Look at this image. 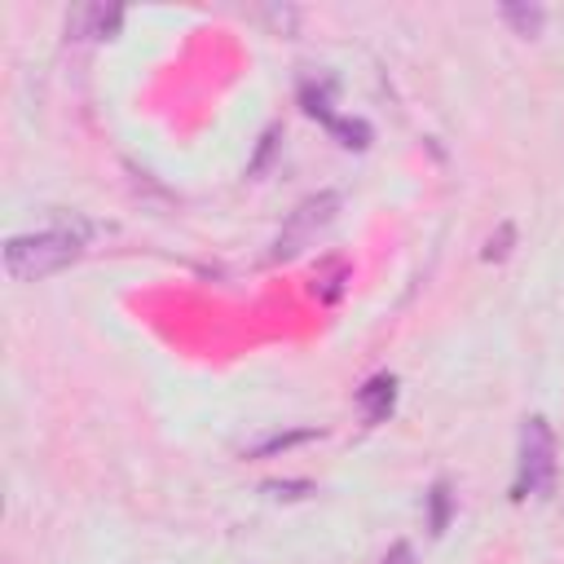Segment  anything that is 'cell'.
I'll use <instances>...</instances> for the list:
<instances>
[{"label": "cell", "instance_id": "cell-1", "mask_svg": "<svg viewBox=\"0 0 564 564\" xmlns=\"http://www.w3.org/2000/svg\"><path fill=\"white\" fill-rule=\"evenodd\" d=\"M84 234H88L84 220L48 225L40 234H13L4 242V273L13 282H40V278L62 273L66 264H75L84 256Z\"/></svg>", "mask_w": 564, "mask_h": 564}, {"label": "cell", "instance_id": "cell-2", "mask_svg": "<svg viewBox=\"0 0 564 564\" xmlns=\"http://www.w3.org/2000/svg\"><path fill=\"white\" fill-rule=\"evenodd\" d=\"M555 485V432L542 414L524 419L520 427V471H516V498H542Z\"/></svg>", "mask_w": 564, "mask_h": 564}, {"label": "cell", "instance_id": "cell-3", "mask_svg": "<svg viewBox=\"0 0 564 564\" xmlns=\"http://www.w3.org/2000/svg\"><path fill=\"white\" fill-rule=\"evenodd\" d=\"M335 212H339V194L304 198V203L291 212V220L282 225V234H278V242H273L269 260H291V256H300L304 247H313V242H317V234L335 220Z\"/></svg>", "mask_w": 564, "mask_h": 564}, {"label": "cell", "instance_id": "cell-4", "mask_svg": "<svg viewBox=\"0 0 564 564\" xmlns=\"http://www.w3.org/2000/svg\"><path fill=\"white\" fill-rule=\"evenodd\" d=\"M392 401H397V379L392 375H375L366 388H357V405L370 423H383L392 414Z\"/></svg>", "mask_w": 564, "mask_h": 564}, {"label": "cell", "instance_id": "cell-5", "mask_svg": "<svg viewBox=\"0 0 564 564\" xmlns=\"http://www.w3.org/2000/svg\"><path fill=\"white\" fill-rule=\"evenodd\" d=\"M344 278H348V264H344V260H330V269L313 278V295H317V300H335V295L344 291Z\"/></svg>", "mask_w": 564, "mask_h": 564}, {"label": "cell", "instance_id": "cell-6", "mask_svg": "<svg viewBox=\"0 0 564 564\" xmlns=\"http://www.w3.org/2000/svg\"><path fill=\"white\" fill-rule=\"evenodd\" d=\"M502 18H507L520 35H538V26H542V9H538V4H529V9H524V4H502Z\"/></svg>", "mask_w": 564, "mask_h": 564}, {"label": "cell", "instance_id": "cell-7", "mask_svg": "<svg viewBox=\"0 0 564 564\" xmlns=\"http://www.w3.org/2000/svg\"><path fill=\"white\" fill-rule=\"evenodd\" d=\"M330 132H335L339 145H348V150H366V145H370V128H366L361 119H335Z\"/></svg>", "mask_w": 564, "mask_h": 564}, {"label": "cell", "instance_id": "cell-8", "mask_svg": "<svg viewBox=\"0 0 564 564\" xmlns=\"http://www.w3.org/2000/svg\"><path fill=\"white\" fill-rule=\"evenodd\" d=\"M427 502H432L427 529H432V533H445V524H449V485H445V480H436V485H432V494H427Z\"/></svg>", "mask_w": 564, "mask_h": 564}, {"label": "cell", "instance_id": "cell-9", "mask_svg": "<svg viewBox=\"0 0 564 564\" xmlns=\"http://www.w3.org/2000/svg\"><path fill=\"white\" fill-rule=\"evenodd\" d=\"M511 234H516V229H511V225H502V229H498V238H489V247H485V260H502V256L511 251Z\"/></svg>", "mask_w": 564, "mask_h": 564}, {"label": "cell", "instance_id": "cell-10", "mask_svg": "<svg viewBox=\"0 0 564 564\" xmlns=\"http://www.w3.org/2000/svg\"><path fill=\"white\" fill-rule=\"evenodd\" d=\"M379 564H419V560H414V546H410V542H392Z\"/></svg>", "mask_w": 564, "mask_h": 564}]
</instances>
